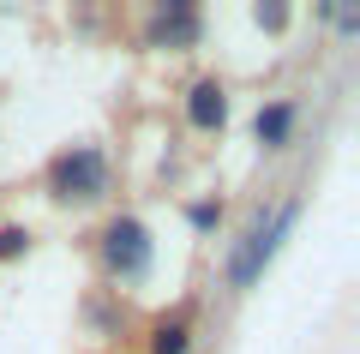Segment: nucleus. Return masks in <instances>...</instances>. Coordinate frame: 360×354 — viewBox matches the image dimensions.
<instances>
[{"mask_svg": "<svg viewBox=\"0 0 360 354\" xmlns=\"http://www.w3.org/2000/svg\"><path fill=\"white\" fill-rule=\"evenodd\" d=\"M103 180H108V168H103L96 151H72V156L54 163V192H60V198H96Z\"/></svg>", "mask_w": 360, "mask_h": 354, "instance_id": "nucleus-2", "label": "nucleus"}, {"mask_svg": "<svg viewBox=\"0 0 360 354\" xmlns=\"http://www.w3.org/2000/svg\"><path fill=\"white\" fill-rule=\"evenodd\" d=\"M288 222H295V204H283V210L270 216V222H258L252 234H246L240 258H234V289H246V282L258 277V265H264V258L276 253V241H283V234H288Z\"/></svg>", "mask_w": 360, "mask_h": 354, "instance_id": "nucleus-1", "label": "nucleus"}, {"mask_svg": "<svg viewBox=\"0 0 360 354\" xmlns=\"http://www.w3.org/2000/svg\"><path fill=\"white\" fill-rule=\"evenodd\" d=\"M186 114H193V127H222V120H229V102H222V84H193V102H186Z\"/></svg>", "mask_w": 360, "mask_h": 354, "instance_id": "nucleus-4", "label": "nucleus"}, {"mask_svg": "<svg viewBox=\"0 0 360 354\" xmlns=\"http://www.w3.org/2000/svg\"><path fill=\"white\" fill-rule=\"evenodd\" d=\"M108 265H115L120 277H144V270H150V234H144L139 222H115L108 228Z\"/></svg>", "mask_w": 360, "mask_h": 354, "instance_id": "nucleus-3", "label": "nucleus"}, {"mask_svg": "<svg viewBox=\"0 0 360 354\" xmlns=\"http://www.w3.org/2000/svg\"><path fill=\"white\" fill-rule=\"evenodd\" d=\"M156 354H186V330H180V324H162V330H156Z\"/></svg>", "mask_w": 360, "mask_h": 354, "instance_id": "nucleus-6", "label": "nucleus"}, {"mask_svg": "<svg viewBox=\"0 0 360 354\" xmlns=\"http://www.w3.org/2000/svg\"><path fill=\"white\" fill-rule=\"evenodd\" d=\"M18 246H25V234H18V228H6V234H0V258H13Z\"/></svg>", "mask_w": 360, "mask_h": 354, "instance_id": "nucleus-7", "label": "nucleus"}, {"mask_svg": "<svg viewBox=\"0 0 360 354\" xmlns=\"http://www.w3.org/2000/svg\"><path fill=\"white\" fill-rule=\"evenodd\" d=\"M288 127H295V108H288V102H276V108L258 114V139H264V144H283Z\"/></svg>", "mask_w": 360, "mask_h": 354, "instance_id": "nucleus-5", "label": "nucleus"}]
</instances>
